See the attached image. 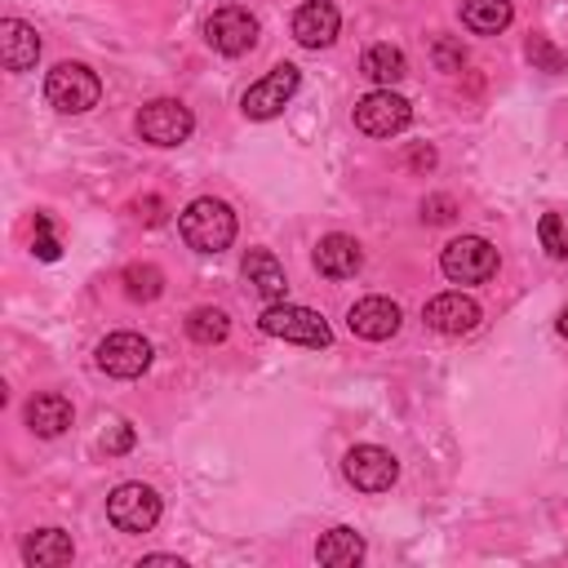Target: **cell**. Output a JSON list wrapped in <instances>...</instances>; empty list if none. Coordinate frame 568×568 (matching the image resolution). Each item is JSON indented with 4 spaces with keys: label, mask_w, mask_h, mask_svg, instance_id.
Returning a JSON list of instances; mask_svg holds the SVG:
<instances>
[{
    "label": "cell",
    "mask_w": 568,
    "mask_h": 568,
    "mask_svg": "<svg viewBox=\"0 0 568 568\" xmlns=\"http://www.w3.org/2000/svg\"><path fill=\"white\" fill-rule=\"evenodd\" d=\"M138 217H142L146 226H155V222L164 217V213H160V200H155V195H146V200H138Z\"/></svg>",
    "instance_id": "obj_31"
},
{
    "label": "cell",
    "mask_w": 568,
    "mask_h": 568,
    "mask_svg": "<svg viewBox=\"0 0 568 568\" xmlns=\"http://www.w3.org/2000/svg\"><path fill=\"white\" fill-rule=\"evenodd\" d=\"M257 328L266 337H280V342H297V346H328L333 342V328L320 311L311 306H297V302H266V311L257 315Z\"/></svg>",
    "instance_id": "obj_2"
},
{
    "label": "cell",
    "mask_w": 568,
    "mask_h": 568,
    "mask_svg": "<svg viewBox=\"0 0 568 568\" xmlns=\"http://www.w3.org/2000/svg\"><path fill=\"white\" fill-rule=\"evenodd\" d=\"M342 475L351 479V488L359 493H386L395 479H399V462L390 448L382 444H355L346 457H342Z\"/></svg>",
    "instance_id": "obj_10"
},
{
    "label": "cell",
    "mask_w": 568,
    "mask_h": 568,
    "mask_svg": "<svg viewBox=\"0 0 568 568\" xmlns=\"http://www.w3.org/2000/svg\"><path fill=\"white\" fill-rule=\"evenodd\" d=\"M351 115H355V129L368 133V138H395V133H404V129L413 124V106H408V98H399L395 89H373V93H364Z\"/></svg>",
    "instance_id": "obj_7"
},
{
    "label": "cell",
    "mask_w": 568,
    "mask_h": 568,
    "mask_svg": "<svg viewBox=\"0 0 568 568\" xmlns=\"http://www.w3.org/2000/svg\"><path fill=\"white\" fill-rule=\"evenodd\" d=\"M138 568H186V564H182L178 555H142Z\"/></svg>",
    "instance_id": "obj_32"
},
{
    "label": "cell",
    "mask_w": 568,
    "mask_h": 568,
    "mask_svg": "<svg viewBox=\"0 0 568 568\" xmlns=\"http://www.w3.org/2000/svg\"><path fill=\"white\" fill-rule=\"evenodd\" d=\"M133 129H138V138L151 142V146H182V142L191 138V129H195V115H191V106L178 102V98H151V102H142V111L133 115Z\"/></svg>",
    "instance_id": "obj_4"
},
{
    "label": "cell",
    "mask_w": 568,
    "mask_h": 568,
    "mask_svg": "<svg viewBox=\"0 0 568 568\" xmlns=\"http://www.w3.org/2000/svg\"><path fill=\"white\" fill-rule=\"evenodd\" d=\"M160 493L155 488H146V484H120V488H111V497H106V519L120 528V532H151L155 524H160Z\"/></svg>",
    "instance_id": "obj_8"
},
{
    "label": "cell",
    "mask_w": 568,
    "mask_h": 568,
    "mask_svg": "<svg viewBox=\"0 0 568 568\" xmlns=\"http://www.w3.org/2000/svg\"><path fill=\"white\" fill-rule=\"evenodd\" d=\"M537 235H541V248H546L555 262L568 257V231H564V217H559V213H541V217H537Z\"/></svg>",
    "instance_id": "obj_25"
},
{
    "label": "cell",
    "mask_w": 568,
    "mask_h": 568,
    "mask_svg": "<svg viewBox=\"0 0 568 568\" xmlns=\"http://www.w3.org/2000/svg\"><path fill=\"white\" fill-rule=\"evenodd\" d=\"M44 98H49V106L62 111V115H84V111L98 106L102 80H98V71L84 67V62H58V67L44 75Z\"/></svg>",
    "instance_id": "obj_3"
},
{
    "label": "cell",
    "mask_w": 568,
    "mask_h": 568,
    "mask_svg": "<svg viewBox=\"0 0 568 568\" xmlns=\"http://www.w3.org/2000/svg\"><path fill=\"white\" fill-rule=\"evenodd\" d=\"M22 417H27L31 435L53 439V435H62V430L71 426L75 408H71V399H67V395H58V390H40V395H31V399H27Z\"/></svg>",
    "instance_id": "obj_17"
},
{
    "label": "cell",
    "mask_w": 568,
    "mask_h": 568,
    "mask_svg": "<svg viewBox=\"0 0 568 568\" xmlns=\"http://www.w3.org/2000/svg\"><path fill=\"white\" fill-rule=\"evenodd\" d=\"M364 537L355 532V528H346V524H337V528H328L320 541H315V559L320 564H328V568H355L359 559H364Z\"/></svg>",
    "instance_id": "obj_21"
},
{
    "label": "cell",
    "mask_w": 568,
    "mask_h": 568,
    "mask_svg": "<svg viewBox=\"0 0 568 568\" xmlns=\"http://www.w3.org/2000/svg\"><path fill=\"white\" fill-rule=\"evenodd\" d=\"M399 306L390 302V297H382V293H368V297H359L351 311H346V328L355 333V337H364V342H386V337H395L399 333Z\"/></svg>",
    "instance_id": "obj_13"
},
{
    "label": "cell",
    "mask_w": 568,
    "mask_h": 568,
    "mask_svg": "<svg viewBox=\"0 0 568 568\" xmlns=\"http://www.w3.org/2000/svg\"><path fill=\"white\" fill-rule=\"evenodd\" d=\"M311 262H315V271H320V275H328V280H351V275L364 266V248H359V240H355V235L333 231V235H324V240L315 244Z\"/></svg>",
    "instance_id": "obj_15"
},
{
    "label": "cell",
    "mask_w": 568,
    "mask_h": 568,
    "mask_svg": "<svg viewBox=\"0 0 568 568\" xmlns=\"http://www.w3.org/2000/svg\"><path fill=\"white\" fill-rule=\"evenodd\" d=\"M178 231H182L186 248H195V253H222L235 240V213H231V204H222L213 195H200V200H191L178 213Z\"/></svg>",
    "instance_id": "obj_1"
},
{
    "label": "cell",
    "mask_w": 568,
    "mask_h": 568,
    "mask_svg": "<svg viewBox=\"0 0 568 568\" xmlns=\"http://www.w3.org/2000/svg\"><path fill=\"white\" fill-rule=\"evenodd\" d=\"M58 253H62V244L53 240L49 217H44V213H36V257H40V262H58Z\"/></svg>",
    "instance_id": "obj_27"
},
{
    "label": "cell",
    "mask_w": 568,
    "mask_h": 568,
    "mask_svg": "<svg viewBox=\"0 0 568 568\" xmlns=\"http://www.w3.org/2000/svg\"><path fill=\"white\" fill-rule=\"evenodd\" d=\"M293 40L302 44V49H328L333 40H337V31H342V13H337V4H328V0H306V4H297V13H293Z\"/></svg>",
    "instance_id": "obj_14"
},
{
    "label": "cell",
    "mask_w": 568,
    "mask_h": 568,
    "mask_svg": "<svg viewBox=\"0 0 568 568\" xmlns=\"http://www.w3.org/2000/svg\"><path fill=\"white\" fill-rule=\"evenodd\" d=\"M422 217H426V222H448V217H453V200H448V195H430V200L422 204Z\"/></svg>",
    "instance_id": "obj_30"
},
{
    "label": "cell",
    "mask_w": 568,
    "mask_h": 568,
    "mask_svg": "<svg viewBox=\"0 0 568 568\" xmlns=\"http://www.w3.org/2000/svg\"><path fill=\"white\" fill-rule=\"evenodd\" d=\"M22 559H27L31 568H62V564L75 559V541H71V532H62V528H36V532L22 541Z\"/></svg>",
    "instance_id": "obj_19"
},
{
    "label": "cell",
    "mask_w": 568,
    "mask_h": 568,
    "mask_svg": "<svg viewBox=\"0 0 568 568\" xmlns=\"http://www.w3.org/2000/svg\"><path fill=\"white\" fill-rule=\"evenodd\" d=\"M555 328H559V337H568V306L559 311V324H555Z\"/></svg>",
    "instance_id": "obj_34"
},
{
    "label": "cell",
    "mask_w": 568,
    "mask_h": 568,
    "mask_svg": "<svg viewBox=\"0 0 568 568\" xmlns=\"http://www.w3.org/2000/svg\"><path fill=\"white\" fill-rule=\"evenodd\" d=\"M510 18H515L510 0H462V27L475 36H497L510 27Z\"/></svg>",
    "instance_id": "obj_22"
},
{
    "label": "cell",
    "mask_w": 568,
    "mask_h": 568,
    "mask_svg": "<svg viewBox=\"0 0 568 568\" xmlns=\"http://www.w3.org/2000/svg\"><path fill=\"white\" fill-rule=\"evenodd\" d=\"M93 359H98V368H102L106 377L129 382V377H142V373L151 368V342H146L142 333L120 328V333H106V337L98 342Z\"/></svg>",
    "instance_id": "obj_9"
},
{
    "label": "cell",
    "mask_w": 568,
    "mask_h": 568,
    "mask_svg": "<svg viewBox=\"0 0 568 568\" xmlns=\"http://www.w3.org/2000/svg\"><path fill=\"white\" fill-rule=\"evenodd\" d=\"M408 164H413V169H435V151H430V146H417V151L408 155Z\"/></svg>",
    "instance_id": "obj_33"
},
{
    "label": "cell",
    "mask_w": 568,
    "mask_h": 568,
    "mask_svg": "<svg viewBox=\"0 0 568 568\" xmlns=\"http://www.w3.org/2000/svg\"><path fill=\"white\" fill-rule=\"evenodd\" d=\"M226 333H231V320L217 306H195L186 315V337L200 346H217V342H226Z\"/></svg>",
    "instance_id": "obj_24"
},
{
    "label": "cell",
    "mask_w": 568,
    "mask_h": 568,
    "mask_svg": "<svg viewBox=\"0 0 568 568\" xmlns=\"http://www.w3.org/2000/svg\"><path fill=\"white\" fill-rule=\"evenodd\" d=\"M120 284H124V293H129L133 302H155V297L164 293V271H160L155 262H129V266L120 271Z\"/></svg>",
    "instance_id": "obj_23"
},
{
    "label": "cell",
    "mask_w": 568,
    "mask_h": 568,
    "mask_svg": "<svg viewBox=\"0 0 568 568\" xmlns=\"http://www.w3.org/2000/svg\"><path fill=\"white\" fill-rule=\"evenodd\" d=\"M129 448H133V426L115 422L111 435H102V453H129Z\"/></svg>",
    "instance_id": "obj_28"
},
{
    "label": "cell",
    "mask_w": 568,
    "mask_h": 568,
    "mask_svg": "<svg viewBox=\"0 0 568 568\" xmlns=\"http://www.w3.org/2000/svg\"><path fill=\"white\" fill-rule=\"evenodd\" d=\"M302 89V71L293 67V62H275L257 84H248L244 89V98H240V111L248 115V120H275L288 102H293V93Z\"/></svg>",
    "instance_id": "obj_6"
},
{
    "label": "cell",
    "mask_w": 568,
    "mask_h": 568,
    "mask_svg": "<svg viewBox=\"0 0 568 568\" xmlns=\"http://www.w3.org/2000/svg\"><path fill=\"white\" fill-rule=\"evenodd\" d=\"M435 62H439V71H462L466 53H462L453 40H435Z\"/></svg>",
    "instance_id": "obj_29"
},
{
    "label": "cell",
    "mask_w": 568,
    "mask_h": 568,
    "mask_svg": "<svg viewBox=\"0 0 568 568\" xmlns=\"http://www.w3.org/2000/svg\"><path fill=\"white\" fill-rule=\"evenodd\" d=\"M422 320H426V328H435V333H444V337H462V333L479 328L484 311H479V302H475L470 293L448 288V293H435V297L422 306Z\"/></svg>",
    "instance_id": "obj_12"
},
{
    "label": "cell",
    "mask_w": 568,
    "mask_h": 568,
    "mask_svg": "<svg viewBox=\"0 0 568 568\" xmlns=\"http://www.w3.org/2000/svg\"><path fill=\"white\" fill-rule=\"evenodd\" d=\"M240 275L253 284V293H262L266 302H284L288 293V275L280 266V257L271 248H248L244 262H240Z\"/></svg>",
    "instance_id": "obj_18"
},
{
    "label": "cell",
    "mask_w": 568,
    "mask_h": 568,
    "mask_svg": "<svg viewBox=\"0 0 568 568\" xmlns=\"http://www.w3.org/2000/svg\"><path fill=\"white\" fill-rule=\"evenodd\" d=\"M36 58H40V36H36V27L31 22H22V18H4L0 22V62H4V71H31L36 67Z\"/></svg>",
    "instance_id": "obj_16"
},
{
    "label": "cell",
    "mask_w": 568,
    "mask_h": 568,
    "mask_svg": "<svg viewBox=\"0 0 568 568\" xmlns=\"http://www.w3.org/2000/svg\"><path fill=\"white\" fill-rule=\"evenodd\" d=\"M528 62L537 71H564V53L546 40V36H528Z\"/></svg>",
    "instance_id": "obj_26"
},
{
    "label": "cell",
    "mask_w": 568,
    "mask_h": 568,
    "mask_svg": "<svg viewBox=\"0 0 568 568\" xmlns=\"http://www.w3.org/2000/svg\"><path fill=\"white\" fill-rule=\"evenodd\" d=\"M204 40H209L217 53L240 58V53H248V49L257 44V18H253L244 4H222V9L209 13Z\"/></svg>",
    "instance_id": "obj_11"
},
{
    "label": "cell",
    "mask_w": 568,
    "mask_h": 568,
    "mask_svg": "<svg viewBox=\"0 0 568 568\" xmlns=\"http://www.w3.org/2000/svg\"><path fill=\"white\" fill-rule=\"evenodd\" d=\"M439 271L453 284H484L497 275V248L484 235H457L439 248Z\"/></svg>",
    "instance_id": "obj_5"
},
{
    "label": "cell",
    "mask_w": 568,
    "mask_h": 568,
    "mask_svg": "<svg viewBox=\"0 0 568 568\" xmlns=\"http://www.w3.org/2000/svg\"><path fill=\"white\" fill-rule=\"evenodd\" d=\"M359 71H364L377 89H390V84H399V80L408 75V58H404V49H399V44L377 40V44H368V49H364Z\"/></svg>",
    "instance_id": "obj_20"
}]
</instances>
